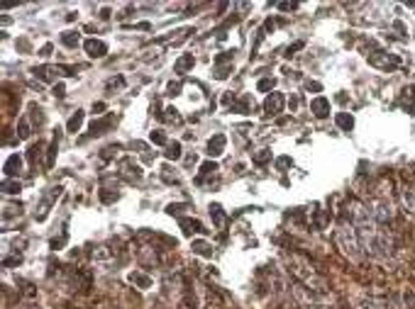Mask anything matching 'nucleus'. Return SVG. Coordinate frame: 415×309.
<instances>
[{"label": "nucleus", "mask_w": 415, "mask_h": 309, "mask_svg": "<svg viewBox=\"0 0 415 309\" xmlns=\"http://www.w3.org/2000/svg\"><path fill=\"white\" fill-rule=\"evenodd\" d=\"M337 241L342 246V251L347 253L352 260H359L361 256V241H359V234H356V226L352 222H342L340 229H337Z\"/></svg>", "instance_id": "1"}, {"label": "nucleus", "mask_w": 415, "mask_h": 309, "mask_svg": "<svg viewBox=\"0 0 415 309\" xmlns=\"http://www.w3.org/2000/svg\"><path fill=\"white\" fill-rule=\"evenodd\" d=\"M283 105H286L283 93H269V98L264 100V112H267L269 117H274V114H278L283 110Z\"/></svg>", "instance_id": "2"}, {"label": "nucleus", "mask_w": 415, "mask_h": 309, "mask_svg": "<svg viewBox=\"0 0 415 309\" xmlns=\"http://www.w3.org/2000/svg\"><path fill=\"white\" fill-rule=\"evenodd\" d=\"M83 49H86V54H88L90 58H103L108 54V44L100 42V39H86V42H83Z\"/></svg>", "instance_id": "3"}, {"label": "nucleus", "mask_w": 415, "mask_h": 309, "mask_svg": "<svg viewBox=\"0 0 415 309\" xmlns=\"http://www.w3.org/2000/svg\"><path fill=\"white\" fill-rule=\"evenodd\" d=\"M115 122H118V117H113V114H110V117H103V119H95V122L90 124V134H88V137L105 134V129H110ZM88 137H86V139H88ZM86 139H83V141H86Z\"/></svg>", "instance_id": "4"}, {"label": "nucleus", "mask_w": 415, "mask_h": 309, "mask_svg": "<svg viewBox=\"0 0 415 309\" xmlns=\"http://www.w3.org/2000/svg\"><path fill=\"white\" fill-rule=\"evenodd\" d=\"M120 168H122V175H125L127 180H142V168H139L132 158H125V161L120 163Z\"/></svg>", "instance_id": "5"}, {"label": "nucleus", "mask_w": 415, "mask_h": 309, "mask_svg": "<svg viewBox=\"0 0 415 309\" xmlns=\"http://www.w3.org/2000/svg\"><path fill=\"white\" fill-rule=\"evenodd\" d=\"M310 112L315 114V117H327L330 114V100L327 98H323V95H318V98H313L310 100Z\"/></svg>", "instance_id": "6"}, {"label": "nucleus", "mask_w": 415, "mask_h": 309, "mask_svg": "<svg viewBox=\"0 0 415 309\" xmlns=\"http://www.w3.org/2000/svg\"><path fill=\"white\" fill-rule=\"evenodd\" d=\"M2 170H5V175H7V178H12V175H17V173L22 170V158H20L17 154H12V156H7V161L2 163Z\"/></svg>", "instance_id": "7"}, {"label": "nucleus", "mask_w": 415, "mask_h": 309, "mask_svg": "<svg viewBox=\"0 0 415 309\" xmlns=\"http://www.w3.org/2000/svg\"><path fill=\"white\" fill-rule=\"evenodd\" d=\"M225 144H227V139H225L222 134H215L212 139L208 141V154H210V156H220V154L225 151Z\"/></svg>", "instance_id": "8"}, {"label": "nucleus", "mask_w": 415, "mask_h": 309, "mask_svg": "<svg viewBox=\"0 0 415 309\" xmlns=\"http://www.w3.org/2000/svg\"><path fill=\"white\" fill-rule=\"evenodd\" d=\"M193 63H196L193 54H183V56H181L176 63H174V71H176V73H186L188 68H193Z\"/></svg>", "instance_id": "9"}, {"label": "nucleus", "mask_w": 415, "mask_h": 309, "mask_svg": "<svg viewBox=\"0 0 415 309\" xmlns=\"http://www.w3.org/2000/svg\"><path fill=\"white\" fill-rule=\"evenodd\" d=\"M181 226H183V231H186V234H193V231H196V234H206V231H208V229L201 224L198 219H181Z\"/></svg>", "instance_id": "10"}, {"label": "nucleus", "mask_w": 415, "mask_h": 309, "mask_svg": "<svg viewBox=\"0 0 415 309\" xmlns=\"http://www.w3.org/2000/svg\"><path fill=\"white\" fill-rule=\"evenodd\" d=\"M210 217H212V222L217 229H222L225 222H227V217H225V212H222V207L220 205H210Z\"/></svg>", "instance_id": "11"}, {"label": "nucleus", "mask_w": 415, "mask_h": 309, "mask_svg": "<svg viewBox=\"0 0 415 309\" xmlns=\"http://www.w3.org/2000/svg\"><path fill=\"white\" fill-rule=\"evenodd\" d=\"M164 156H166V161H178V158L183 156V151H181V141L166 144V151H164Z\"/></svg>", "instance_id": "12"}, {"label": "nucleus", "mask_w": 415, "mask_h": 309, "mask_svg": "<svg viewBox=\"0 0 415 309\" xmlns=\"http://www.w3.org/2000/svg\"><path fill=\"white\" fill-rule=\"evenodd\" d=\"M130 282L139 285V290H149V287H151V278L144 275V273H139V270H135V273L130 275Z\"/></svg>", "instance_id": "13"}, {"label": "nucleus", "mask_w": 415, "mask_h": 309, "mask_svg": "<svg viewBox=\"0 0 415 309\" xmlns=\"http://www.w3.org/2000/svg\"><path fill=\"white\" fill-rule=\"evenodd\" d=\"M83 124V110H76V114H71V119L66 122V132H78Z\"/></svg>", "instance_id": "14"}, {"label": "nucleus", "mask_w": 415, "mask_h": 309, "mask_svg": "<svg viewBox=\"0 0 415 309\" xmlns=\"http://www.w3.org/2000/svg\"><path fill=\"white\" fill-rule=\"evenodd\" d=\"M335 122H337V127H340V129H347V132L354 127V117H352L349 112H340L337 117H335Z\"/></svg>", "instance_id": "15"}, {"label": "nucleus", "mask_w": 415, "mask_h": 309, "mask_svg": "<svg viewBox=\"0 0 415 309\" xmlns=\"http://www.w3.org/2000/svg\"><path fill=\"white\" fill-rule=\"evenodd\" d=\"M252 105H254V103H252V98H249V95H242V98H239V103L235 105V112L249 114V112H252Z\"/></svg>", "instance_id": "16"}, {"label": "nucleus", "mask_w": 415, "mask_h": 309, "mask_svg": "<svg viewBox=\"0 0 415 309\" xmlns=\"http://www.w3.org/2000/svg\"><path fill=\"white\" fill-rule=\"evenodd\" d=\"M403 202H406L408 212L415 214V190H413V188H406V190H403Z\"/></svg>", "instance_id": "17"}, {"label": "nucleus", "mask_w": 415, "mask_h": 309, "mask_svg": "<svg viewBox=\"0 0 415 309\" xmlns=\"http://www.w3.org/2000/svg\"><path fill=\"white\" fill-rule=\"evenodd\" d=\"M252 161H254L257 166H264V163L271 161V151H269V149H259V151L252 156Z\"/></svg>", "instance_id": "18"}, {"label": "nucleus", "mask_w": 415, "mask_h": 309, "mask_svg": "<svg viewBox=\"0 0 415 309\" xmlns=\"http://www.w3.org/2000/svg\"><path fill=\"white\" fill-rule=\"evenodd\" d=\"M78 32H64L61 34V44H66V47H76L78 44Z\"/></svg>", "instance_id": "19"}, {"label": "nucleus", "mask_w": 415, "mask_h": 309, "mask_svg": "<svg viewBox=\"0 0 415 309\" xmlns=\"http://www.w3.org/2000/svg\"><path fill=\"white\" fill-rule=\"evenodd\" d=\"M2 190H5L7 195H17V193H20V183H17V180L5 178V180H2Z\"/></svg>", "instance_id": "20"}, {"label": "nucleus", "mask_w": 415, "mask_h": 309, "mask_svg": "<svg viewBox=\"0 0 415 309\" xmlns=\"http://www.w3.org/2000/svg\"><path fill=\"white\" fill-rule=\"evenodd\" d=\"M193 253H198V256H212V249L208 246L206 241H193Z\"/></svg>", "instance_id": "21"}, {"label": "nucleus", "mask_w": 415, "mask_h": 309, "mask_svg": "<svg viewBox=\"0 0 415 309\" xmlns=\"http://www.w3.org/2000/svg\"><path fill=\"white\" fill-rule=\"evenodd\" d=\"M30 122H27V117H22V119H20V127H17V137H20V139H27V137H30Z\"/></svg>", "instance_id": "22"}, {"label": "nucleus", "mask_w": 415, "mask_h": 309, "mask_svg": "<svg viewBox=\"0 0 415 309\" xmlns=\"http://www.w3.org/2000/svg\"><path fill=\"white\" fill-rule=\"evenodd\" d=\"M217 170V163L215 161H206L203 166H201V178L198 180H203V175H210V173H215Z\"/></svg>", "instance_id": "23"}, {"label": "nucleus", "mask_w": 415, "mask_h": 309, "mask_svg": "<svg viewBox=\"0 0 415 309\" xmlns=\"http://www.w3.org/2000/svg\"><path fill=\"white\" fill-rule=\"evenodd\" d=\"M149 139H151V144H159V146H164V144H166V134L156 129V132H151V137H149Z\"/></svg>", "instance_id": "24"}, {"label": "nucleus", "mask_w": 415, "mask_h": 309, "mask_svg": "<svg viewBox=\"0 0 415 309\" xmlns=\"http://www.w3.org/2000/svg\"><path fill=\"white\" fill-rule=\"evenodd\" d=\"M230 71H232V66H217V68H215V78H217V81H222V78H227V73H230Z\"/></svg>", "instance_id": "25"}, {"label": "nucleus", "mask_w": 415, "mask_h": 309, "mask_svg": "<svg viewBox=\"0 0 415 309\" xmlns=\"http://www.w3.org/2000/svg\"><path fill=\"white\" fill-rule=\"evenodd\" d=\"M274 85H276V81H274V78H262V81L257 83V88H259V90L264 93V90H271Z\"/></svg>", "instance_id": "26"}, {"label": "nucleus", "mask_w": 415, "mask_h": 309, "mask_svg": "<svg viewBox=\"0 0 415 309\" xmlns=\"http://www.w3.org/2000/svg\"><path fill=\"white\" fill-rule=\"evenodd\" d=\"M183 209H186L183 205H169V209H166V212H169V214H176V217H181V212H183Z\"/></svg>", "instance_id": "27"}, {"label": "nucleus", "mask_w": 415, "mask_h": 309, "mask_svg": "<svg viewBox=\"0 0 415 309\" xmlns=\"http://www.w3.org/2000/svg\"><path fill=\"white\" fill-rule=\"evenodd\" d=\"M166 93H169V95H178V93H181V83H169Z\"/></svg>", "instance_id": "28"}, {"label": "nucleus", "mask_w": 415, "mask_h": 309, "mask_svg": "<svg viewBox=\"0 0 415 309\" xmlns=\"http://www.w3.org/2000/svg\"><path fill=\"white\" fill-rule=\"evenodd\" d=\"M291 163H293V161H291L288 156H283V158H278V161H276V166H278V168H286V166H291Z\"/></svg>", "instance_id": "29"}, {"label": "nucleus", "mask_w": 415, "mask_h": 309, "mask_svg": "<svg viewBox=\"0 0 415 309\" xmlns=\"http://www.w3.org/2000/svg\"><path fill=\"white\" fill-rule=\"evenodd\" d=\"M103 110H105V103H98V105H93V112H95V114H103Z\"/></svg>", "instance_id": "30"}, {"label": "nucleus", "mask_w": 415, "mask_h": 309, "mask_svg": "<svg viewBox=\"0 0 415 309\" xmlns=\"http://www.w3.org/2000/svg\"><path fill=\"white\" fill-rule=\"evenodd\" d=\"M308 90H315V93H318V90H323V85H320V83H315V81H313V83L308 81Z\"/></svg>", "instance_id": "31"}, {"label": "nucleus", "mask_w": 415, "mask_h": 309, "mask_svg": "<svg viewBox=\"0 0 415 309\" xmlns=\"http://www.w3.org/2000/svg\"><path fill=\"white\" fill-rule=\"evenodd\" d=\"M54 95H57V98H64V85H54Z\"/></svg>", "instance_id": "32"}, {"label": "nucleus", "mask_w": 415, "mask_h": 309, "mask_svg": "<svg viewBox=\"0 0 415 309\" xmlns=\"http://www.w3.org/2000/svg\"><path fill=\"white\" fill-rule=\"evenodd\" d=\"M278 7H281V10H293V7H296V2H281Z\"/></svg>", "instance_id": "33"}, {"label": "nucleus", "mask_w": 415, "mask_h": 309, "mask_svg": "<svg viewBox=\"0 0 415 309\" xmlns=\"http://www.w3.org/2000/svg\"><path fill=\"white\" fill-rule=\"evenodd\" d=\"M100 197H103V202H110V200H115L118 195H110V193H100Z\"/></svg>", "instance_id": "34"}, {"label": "nucleus", "mask_w": 415, "mask_h": 309, "mask_svg": "<svg viewBox=\"0 0 415 309\" xmlns=\"http://www.w3.org/2000/svg\"><path fill=\"white\" fill-rule=\"evenodd\" d=\"M49 52H52V44H47V47L42 49V56H49Z\"/></svg>", "instance_id": "35"}]
</instances>
